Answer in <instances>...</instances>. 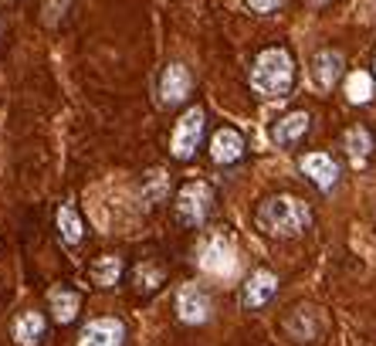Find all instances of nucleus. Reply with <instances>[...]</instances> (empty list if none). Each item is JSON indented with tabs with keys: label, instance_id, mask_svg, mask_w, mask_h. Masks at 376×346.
I'll return each mask as SVG.
<instances>
[{
	"label": "nucleus",
	"instance_id": "nucleus-6",
	"mask_svg": "<svg viewBox=\"0 0 376 346\" xmlns=\"http://www.w3.org/2000/svg\"><path fill=\"white\" fill-rule=\"evenodd\" d=\"M278 292V278L272 272H254L248 282H244V289H241V302H244V309H261V306H268Z\"/></svg>",
	"mask_w": 376,
	"mask_h": 346
},
{
	"label": "nucleus",
	"instance_id": "nucleus-12",
	"mask_svg": "<svg viewBox=\"0 0 376 346\" xmlns=\"http://www.w3.org/2000/svg\"><path fill=\"white\" fill-rule=\"evenodd\" d=\"M308 112H288V116H281L275 123V129H272V139H275L278 146H295L301 136L308 133Z\"/></svg>",
	"mask_w": 376,
	"mask_h": 346
},
{
	"label": "nucleus",
	"instance_id": "nucleus-16",
	"mask_svg": "<svg viewBox=\"0 0 376 346\" xmlns=\"http://www.w3.org/2000/svg\"><path fill=\"white\" fill-rule=\"evenodd\" d=\"M88 275H92L95 285L109 289V285H116L119 275H123V258H119V255H102V258H95V262L88 265Z\"/></svg>",
	"mask_w": 376,
	"mask_h": 346
},
{
	"label": "nucleus",
	"instance_id": "nucleus-7",
	"mask_svg": "<svg viewBox=\"0 0 376 346\" xmlns=\"http://www.w3.org/2000/svg\"><path fill=\"white\" fill-rule=\"evenodd\" d=\"M210 157L221 163V166H230V163H237L244 157V139L237 129H230V126H221L214 139H210Z\"/></svg>",
	"mask_w": 376,
	"mask_h": 346
},
{
	"label": "nucleus",
	"instance_id": "nucleus-19",
	"mask_svg": "<svg viewBox=\"0 0 376 346\" xmlns=\"http://www.w3.org/2000/svg\"><path fill=\"white\" fill-rule=\"evenodd\" d=\"M203 265L214 268V272H221V268H230V265H234V258H230V241H224V238H214V241H210Z\"/></svg>",
	"mask_w": 376,
	"mask_h": 346
},
{
	"label": "nucleus",
	"instance_id": "nucleus-5",
	"mask_svg": "<svg viewBox=\"0 0 376 346\" xmlns=\"http://www.w3.org/2000/svg\"><path fill=\"white\" fill-rule=\"evenodd\" d=\"M123 322L112 320V316H102V320H92L81 336H78V346H123Z\"/></svg>",
	"mask_w": 376,
	"mask_h": 346
},
{
	"label": "nucleus",
	"instance_id": "nucleus-1",
	"mask_svg": "<svg viewBox=\"0 0 376 346\" xmlns=\"http://www.w3.org/2000/svg\"><path fill=\"white\" fill-rule=\"evenodd\" d=\"M254 221H258V228H261L265 235H272V238H295V235H301V231L312 224V211L301 204L299 197L281 194V197H268V200L258 207Z\"/></svg>",
	"mask_w": 376,
	"mask_h": 346
},
{
	"label": "nucleus",
	"instance_id": "nucleus-20",
	"mask_svg": "<svg viewBox=\"0 0 376 346\" xmlns=\"http://www.w3.org/2000/svg\"><path fill=\"white\" fill-rule=\"evenodd\" d=\"M346 92H350V99L352 102H366L370 99V75H352L350 79V85H346Z\"/></svg>",
	"mask_w": 376,
	"mask_h": 346
},
{
	"label": "nucleus",
	"instance_id": "nucleus-8",
	"mask_svg": "<svg viewBox=\"0 0 376 346\" xmlns=\"http://www.w3.org/2000/svg\"><path fill=\"white\" fill-rule=\"evenodd\" d=\"M176 309H180V320L183 322H203L210 316V299L197 285H183L180 295H176Z\"/></svg>",
	"mask_w": 376,
	"mask_h": 346
},
{
	"label": "nucleus",
	"instance_id": "nucleus-13",
	"mask_svg": "<svg viewBox=\"0 0 376 346\" xmlns=\"http://www.w3.org/2000/svg\"><path fill=\"white\" fill-rule=\"evenodd\" d=\"M343 75V54L339 52H319L312 58V81L319 88H332Z\"/></svg>",
	"mask_w": 376,
	"mask_h": 346
},
{
	"label": "nucleus",
	"instance_id": "nucleus-9",
	"mask_svg": "<svg viewBox=\"0 0 376 346\" xmlns=\"http://www.w3.org/2000/svg\"><path fill=\"white\" fill-rule=\"evenodd\" d=\"M190 95V72L183 68V65H170L166 72H163V81H159V99L166 102V106H176V102H183Z\"/></svg>",
	"mask_w": 376,
	"mask_h": 346
},
{
	"label": "nucleus",
	"instance_id": "nucleus-21",
	"mask_svg": "<svg viewBox=\"0 0 376 346\" xmlns=\"http://www.w3.org/2000/svg\"><path fill=\"white\" fill-rule=\"evenodd\" d=\"M150 180H152V184L146 187L143 194H146V200H150V204H156V200L163 197V170H152V173H150Z\"/></svg>",
	"mask_w": 376,
	"mask_h": 346
},
{
	"label": "nucleus",
	"instance_id": "nucleus-14",
	"mask_svg": "<svg viewBox=\"0 0 376 346\" xmlns=\"http://www.w3.org/2000/svg\"><path fill=\"white\" fill-rule=\"evenodd\" d=\"M48 302H51V313H54V320L61 322H72L78 316V306H81V299H78V292H72V289H65V285H54L48 292Z\"/></svg>",
	"mask_w": 376,
	"mask_h": 346
},
{
	"label": "nucleus",
	"instance_id": "nucleus-18",
	"mask_svg": "<svg viewBox=\"0 0 376 346\" xmlns=\"http://www.w3.org/2000/svg\"><path fill=\"white\" fill-rule=\"evenodd\" d=\"M132 278H136V292H156L163 282H166V272L156 265V262H143V265L132 272Z\"/></svg>",
	"mask_w": 376,
	"mask_h": 346
},
{
	"label": "nucleus",
	"instance_id": "nucleus-24",
	"mask_svg": "<svg viewBox=\"0 0 376 346\" xmlns=\"http://www.w3.org/2000/svg\"><path fill=\"white\" fill-rule=\"evenodd\" d=\"M308 3H326V0H308Z\"/></svg>",
	"mask_w": 376,
	"mask_h": 346
},
{
	"label": "nucleus",
	"instance_id": "nucleus-23",
	"mask_svg": "<svg viewBox=\"0 0 376 346\" xmlns=\"http://www.w3.org/2000/svg\"><path fill=\"white\" fill-rule=\"evenodd\" d=\"M65 7H68V0H51V3H48V14H45V21H48V24H54V21H58V14H61Z\"/></svg>",
	"mask_w": 376,
	"mask_h": 346
},
{
	"label": "nucleus",
	"instance_id": "nucleus-4",
	"mask_svg": "<svg viewBox=\"0 0 376 346\" xmlns=\"http://www.w3.org/2000/svg\"><path fill=\"white\" fill-rule=\"evenodd\" d=\"M203 126H207V116H203L201 106L187 109L180 119H176V129H173V157L180 160H190L201 146V136H203Z\"/></svg>",
	"mask_w": 376,
	"mask_h": 346
},
{
	"label": "nucleus",
	"instance_id": "nucleus-11",
	"mask_svg": "<svg viewBox=\"0 0 376 346\" xmlns=\"http://www.w3.org/2000/svg\"><path fill=\"white\" fill-rule=\"evenodd\" d=\"M45 333H48V322L34 309H27V313H21L14 320V343L17 346H38L45 340Z\"/></svg>",
	"mask_w": 376,
	"mask_h": 346
},
{
	"label": "nucleus",
	"instance_id": "nucleus-15",
	"mask_svg": "<svg viewBox=\"0 0 376 346\" xmlns=\"http://www.w3.org/2000/svg\"><path fill=\"white\" fill-rule=\"evenodd\" d=\"M343 146H346L350 160L359 166V163L370 160V153H373V136H370V129H363V126H350L346 136H343Z\"/></svg>",
	"mask_w": 376,
	"mask_h": 346
},
{
	"label": "nucleus",
	"instance_id": "nucleus-10",
	"mask_svg": "<svg viewBox=\"0 0 376 346\" xmlns=\"http://www.w3.org/2000/svg\"><path fill=\"white\" fill-rule=\"evenodd\" d=\"M301 170H305V177H308L312 184H319L322 190H329V187L339 180V166H336V160H332L329 153H308V157L301 160Z\"/></svg>",
	"mask_w": 376,
	"mask_h": 346
},
{
	"label": "nucleus",
	"instance_id": "nucleus-2",
	"mask_svg": "<svg viewBox=\"0 0 376 346\" xmlns=\"http://www.w3.org/2000/svg\"><path fill=\"white\" fill-rule=\"evenodd\" d=\"M251 85L265 95V99H285L295 85V65L292 54L285 48H268L254 58L251 65Z\"/></svg>",
	"mask_w": 376,
	"mask_h": 346
},
{
	"label": "nucleus",
	"instance_id": "nucleus-17",
	"mask_svg": "<svg viewBox=\"0 0 376 346\" xmlns=\"http://www.w3.org/2000/svg\"><path fill=\"white\" fill-rule=\"evenodd\" d=\"M58 235H61L65 244H78V241L85 238V224L78 217L75 204H61L58 207Z\"/></svg>",
	"mask_w": 376,
	"mask_h": 346
},
{
	"label": "nucleus",
	"instance_id": "nucleus-22",
	"mask_svg": "<svg viewBox=\"0 0 376 346\" xmlns=\"http://www.w3.org/2000/svg\"><path fill=\"white\" fill-rule=\"evenodd\" d=\"M254 14H275L278 7H281V0H244Z\"/></svg>",
	"mask_w": 376,
	"mask_h": 346
},
{
	"label": "nucleus",
	"instance_id": "nucleus-3",
	"mask_svg": "<svg viewBox=\"0 0 376 346\" xmlns=\"http://www.w3.org/2000/svg\"><path fill=\"white\" fill-rule=\"evenodd\" d=\"M210 211H214V190H210V184L190 180V184L180 187V194H176V200H173V214L183 228H201L203 221L210 217Z\"/></svg>",
	"mask_w": 376,
	"mask_h": 346
}]
</instances>
